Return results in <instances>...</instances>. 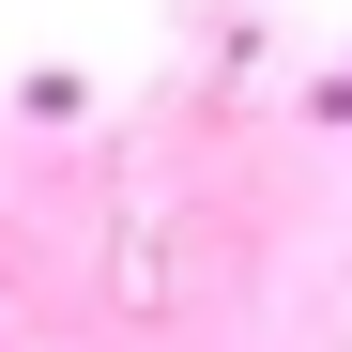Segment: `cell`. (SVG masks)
I'll list each match as a JSON object with an SVG mask.
<instances>
[{"label":"cell","mask_w":352,"mask_h":352,"mask_svg":"<svg viewBox=\"0 0 352 352\" xmlns=\"http://www.w3.org/2000/svg\"><path fill=\"white\" fill-rule=\"evenodd\" d=\"M322 123H352V77H337V92H322Z\"/></svg>","instance_id":"obj_1"}]
</instances>
